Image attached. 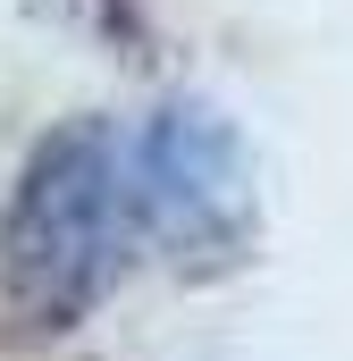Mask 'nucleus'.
Here are the masks:
<instances>
[{
    "label": "nucleus",
    "instance_id": "1",
    "mask_svg": "<svg viewBox=\"0 0 353 361\" xmlns=\"http://www.w3.org/2000/svg\"><path fill=\"white\" fill-rule=\"evenodd\" d=\"M126 244H143L135 210V169H126V126L109 118H68L51 126L17 193L0 210V294L34 336H59L101 311V294L126 269Z\"/></svg>",
    "mask_w": 353,
    "mask_h": 361
},
{
    "label": "nucleus",
    "instance_id": "2",
    "mask_svg": "<svg viewBox=\"0 0 353 361\" xmlns=\"http://www.w3.org/2000/svg\"><path fill=\"white\" fill-rule=\"evenodd\" d=\"M126 169H135L143 235H160L176 261H227L244 244V219H253L244 152L227 118H210L202 101H169L143 126H126Z\"/></svg>",
    "mask_w": 353,
    "mask_h": 361
}]
</instances>
